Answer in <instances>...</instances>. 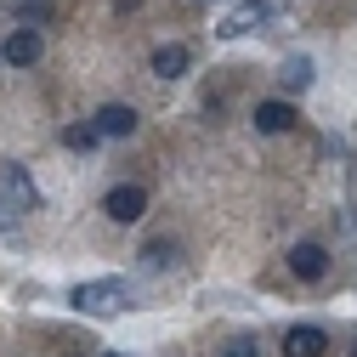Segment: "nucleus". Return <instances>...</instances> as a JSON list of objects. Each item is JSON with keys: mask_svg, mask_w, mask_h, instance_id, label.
Masks as SVG:
<instances>
[{"mask_svg": "<svg viewBox=\"0 0 357 357\" xmlns=\"http://www.w3.org/2000/svg\"><path fill=\"white\" fill-rule=\"evenodd\" d=\"M74 312L85 318H108V312H125L130 306V284L125 278H91V284H74Z\"/></svg>", "mask_w": 357, "mask_h": 357, "instance_id": "nucleus-1", "label": "nucleus"}, {"mask_svg": "<svg viewBox=\"0 0 357 357\" xmlns=\"http://www.w3.org/2000/svg\"><path fill=\"white\" fill-rule=\"evenodd\" d=\"M324 351H329V335L312 329V324H301V329L284 335V357H324Z\"/></svg>", "mask_w": 357, "mask_h": 357, "instance_id": "nucleus-7", "label": "nucleus"}, {"mask_svg": "<svg viewBox=\"0 0 357 357\" xmlns=\"http://www.w3.org/2000/svg\"><path fill=\"white\" fill-rule=\"evenodd\" d=\"M188 63H193V52L182 46V40H170V46H159V52H153V74H159V79H182V74H188Z\"/></svg>", "mask_w": 357, "mask_h": 357, "instance_id": "nucleus-9", "label": "nucleus"}, {"mask_svg": "<svg viewBox=\"0 0 357 357\" xmlns=\"http://www.w3.org/2000/svg\"><path fill=\"white\" fill-rule=\"evenodd\" d=\"M102 142V130L91 125V119H85V125H63V148H74V153H91Z\"/></svg>", "mask_w": 357, "mask_h": 357, "instance_id": "nucleus-12", "label": "nucleus"}, {"mask_svg": "<svg viewBox=\"0 0 357 357\" xmlns=\"http://www.w3.org/2000/svg\"><path fill=\"white\" fill-rule=\"evenodd\" d=\"M289 273L306 278V284H318V278L329 273V250H324V244H295V250H289Z\"/></svg>", "mask_w": 357, "mask_h": 357, "instance_id": "nucleus-6", "label": "nucleus"}, {"mask_svg": "<svg viewBox=\"0 0 357 357\" xmlns=\"http://www.w3.org/2000/svg\"><path fill=\"white\" fill-rule=\"evenodd\" d=\"M278 85H284V91H306V85H312V57H284Z\"/></svg>", "mask_w": 357, "mask_h": 357, "instance_id": "nucleus-11", "label": "nucleus"}, {"mask_svg": "<svg viewBox=\"0 0 357 357\" xmlns=\"http://www.w3.org/2000/svg\"><path fill=\"white\" fill-rule=\"evenodd\" d=\"M102 210L119 221V227H130V221H142V215H148V188H137V182H119V188L102 199Z\"/></svg>", "mask_w": 357, "mask_h": 357, "instance_id": "nucleus-4", "label": "nucleus"}, {"mask_svg": "<svg viewBox=\"0 0 357 357\" xmlns=\"http://www.w3.org/2000/svg\"><path fill=\"white\" fill-rule=\"evenodd\" d=\"M0 63H6V57H0Z\"/></svg>", "mask_w": 357, "mask_h": 357, "instance_id": "nucleus-18", "label": "nucleus"}, {"mask_svg": "<svg viewBox=\"0 0 357 357\" xmlns=\"http://www.w3.org/2000/svg\"><path fill=\"white\" fill-rule=\"evenodd\" d=\"M142 266H153V273H159V266H176V244H170V238L142 244Z\"/></svg>", "mask_w": 357, "mask_h": 357, "instance_id": "nucleus-13", "label": "nucleus"}, {"mask_svg": "<svg viewBox=\"0 0 357 357\" xmlns=\"http://www.w3.org/2000/svg\"><path fill=\"white\" fill-rule=\"evenodd\" d=\"M40 52H46V40H40V29H12L6 46H0V57H6L12 68H34Z\"/></svg>", "mask_w": 357, "mask_h": 357, "instance_id": "nucleus-5", "label": "nucleus"}, {"mask_svg": "<svg viewBox=\"0 0 357 357\" xmlns=\"http://www.w3.org/2000/svg\"><path fill=\"white\" fill-rule=\"evenodd\" d=\"M351 357H357V335H351Z\"/></svg>", "mask_w": 357, "mask_h": 357, "instance_id": "nucleus-16", "label": "nucleus"}, {"mask_svg": "<svg viewBox=\"0 0 357 357\" xmlns=\"http://www.w3.org/2000/svg\"><path fill=\"white\" fill-rule=\"evenodd\" d=\"M0 199H6L17 215L40 210V188H34V176H29L17 159H0Z\"/></svg>", "mask_w": 357, "mask_h": 357, "instance_id": "nucleus-3", "label": "nucleus"}, {"mask_svg": "<svg viewBox=\"0 0 357 357\" xmlns=\"http://www.w3.org/2000/svg\"><path fill=\"white\" fill-rule=\"evenodd\" d=\"M102 357H119V351H102Z\"/></svg>", "mask_w": 357, "mask_h": 357, "instance_id": "nucleus-17", "label": "nucleus"}, {"mask_svg": "<svg viewBox=\"0 0 357 357\" xmlns=\"http://www.w3.org/2000/svg\"><path fill=\"white\" fill-rule=\"evenodd\" d=\"M221 357H255V340H233V346L221 351Z\"/></svg>", "mask_w": 357, "mask_h": 357, "instance_id": "nucleus-15", "label": "nucleus"}, {"mask_svg": "<svg viewBox=\"0 0 357 357\" xmlns=\"http://www.w3.org/2000/svg\"><path fill=\"white\" fill-rule=\"evenodd\" d=\"M273 17H278V0H238V6L215 23V34H221V40H244V34L266 29Z\"/></svg>", "mask_w": 357, "mask_h": 357, "instance_id": "nucleus-2", "label": "nucleus"}, {"mask_svg": "<svg viewBox=\"0 0 357 357\" xmlns=\"http://www.w3.org/2000/svg\"><path fill=\"white\" fill-rule=\"evenodd\" d=\"M295 125V108L289 102H255V130H261V137H278V130H289Z\"/></svg>", "mask_w": 357, "mask_h": 357, "instance_id": "nucleus-10", "label": "nucleus"}, {"mask_svg": "<svg viewBox=\"0 0 357 357\" xmlns=\"http://www.w3.org/2000/svg\"><path fill=\"white\" fill-rule=\"evenodd\" d=\"M91 125L102 130V137H130V130H137V108H125V102H102Z\"/></svg>", "mask_w": 357, "mask_h": 357, "instance_id": "nucleus-8", "label": "nucleus"}, {"mask_svg": "<svg viewBox=\"0 0 357 357\" xmlns=\"http://www.w3.org/2000/svg\"><path fill=\"white\" fill-rule=\"evenodd\" d=\"M12 6H17L29 23H46V17H52V12H46V0H12Z\"/></svg>", "mask_w": 357, "mask_h": 357, "instance_id": "nucleus-14", "label": "nucleus"}]
</instances>
